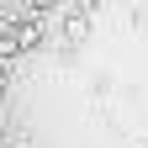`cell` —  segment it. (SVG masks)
Masks as SVG:
<instances>
[{
  "label": "cell",
  "mask_w": 148,
  "mask_h": 148,
  "mask_svg": "<svg viewBox=\"0 0 148 148\" xmlns=\"http://www.w3.org/2000/svg\"><path fill=\"white\" fill-rule=\"evenodd\" d=\"M27 5H32V11H53L58 0H27Z\"/></svg>",
  "instance_id": "3957f363"
},
{
  "label": "cell",
  "mask_w": 148,
  "mask_h": 148,
  "mask_svg": "<svg viewBox=\"0 0 148 148\" xmlns=\"http://www.w3.org/2000/svg\"><path fill=\"white\" fill-rule=\"evenodd\" d=\"M37 42H42V21H37V16H21V27H11V37H5V53L37 48Z\"/></svg>",
  "instance_id": "6da1fadb"
},
{
  "label": "cell",
  "mask_w": 148,
  "mask_h": 148,
  "mask_svg": "<svg viewBox=\"0 0 148 148\" xmlns=\"http://www.w3.org/2000/svg\"><path fill=\"white\" fill-rule=\"evenodd\" d=\"M5 85H11V74H5V69H0V90H5Z\"/></svg>",
  "instance_id": "277c9868"
},
{
  "label": "cell",
  "mask_w": 148,
  "mask_h": 148,
  "mask_svg": "<svg viewBox=\"0 0 148 148\" xmlns=\"http://www.w3.org/2000/svg\"><path fill=\"white\" fill-rule=\"evenodd\" d=\"M79 11L90 16V21H95V11H101V0H79Z\"/></svg>",
  "instance_id": "7a4b0ae2"
}]
</instances>
